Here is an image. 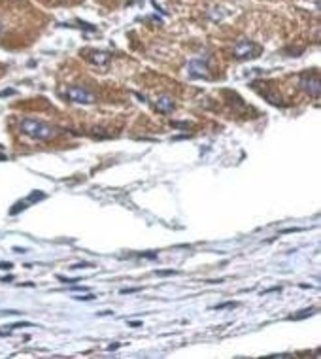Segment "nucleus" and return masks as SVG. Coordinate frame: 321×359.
Returning <instances> with one entry per match:
<instances>
[{"label":"nucleus","mask_w":321,"mask_h":359,"mask_svg":"<svg viewBox=\"0 0 321 359\" xmlns=\"http://www.w3.org/2000/svg\"><path fill=\"white\" fill-rule=\"evenodd\" d=\"M89 61L93 64H100V66H104L111 61V55L106 51H95V53H89Z\"/></svg>","instance_id":"0eeeda50"},{"label":"nucleus","mask_w":321,"mask_h":359,"mask_svg":"<svg viewBox=\"0 0 321 359\" xmlns=\"http://www.w3.org/2000/svg\"><path fill=\"white\" fill-rule=\"evenodd\" d=\"M19 129L23 131L27 136H30L32 140H40V142H49V140H55L59 136L57 127L53 125H47L44 121H38V119H32V117H25L19 121Z\"/></svg>","instance_id":"f257e3e1"},{"label":"nucleus","mask_w":321,"mask_h":359,"mask_svg":"<svg viewBox=\"0 0 321 359\" xmlns=\"http://www.w3.org/2000/svg\"><path fill=\"white\" fill-rule=\"evenodd\" d=\"M176 104H174V100H172V97H168V95H163V97H159L157 99V110L161 112V114H170V112H174Z\"/></svg>","instance_id":"423d86ee"},{"label":"nucleus","mask_w":321,"mask_h":359,"mask_svg":"<svg viewBox=\"0 0 321 359\" xmlns=\"http://www.w3.org/2000/svg\"><path fill=\"white\" fill-rule=\"evenodd\" d=\"M135 291H140V288H133V290H123L121 293H123V295H127V293H135Z\"/></svg>","instance_id":"ddd939ff"},{"label":"nucleus","mask_w":321,"mask_h":359,"mask_svg":"<svg viewBox=\"0 0 321 359\" xmlns=\"http://www.w3.org/2000/svg\"><path fill=\"white\" fill-rule=\"evenodd\" d=\"M312 314H314V308H306V310H303V312L293 314L291 319H303V318H306V316H312Z\"/></svg>","instance_id":"1a4fd4ad"},{"label":"nucleus","mask_w":321,"mask_h":359,"mask_svg":"<svg viewBox=\"0 0 321 359\" xmlns=\"http://www.w3.org/2000/svg\"><path fill=\"white\" fill-rule=\"evenodd\" d=\"M95 299V295H87V297H76V301H91Z\"/></svg>","instance_id":"f8f14e48"},{"label":"nucleus","mask_w":321,"mask_h":359,"mask_svg":"<svg viewBox=\"0 0 321 359\" xmlns=\"http://www.w3.org/2000/svg\"><path fill=\"white\" fill-rule=\"evenodd\" d=\"M261 46H257L255 42L251 40H240L238 44H234L233 47V55L234 59L238 61H248V59H255L261 55Z\"/></svg>","instance_id":"f03ea898"},{"label":"nucleus","mask_w":321,"mask_h":359,"mask_svg":"<svg viewBox=\"0 0 321 359\" xmlns=\"http://www.w3.org/2000/svg\"><path fill=\"white\" fill-rule=\"evenodd\" d=\"M0 32H2V25H0Z\"/></svg>","instance_id":"f3484780"},{"label":"nucleus","mask_w":321,"mask_h":359,"mask_svg":"<svg viewBox=\"0 0 321 359\" xmlns=\"http://www.w3.org/2000/svg\"><path fill=\"white\" fill-rule=\"evenodd\" d=\"M66 97L78 104H95L97 102V97L91 91H87L85 87H68Z\"/></svg>","instance_id":"20e7f679"},{"label":"nucleus","mask_w":321,"mask_h":359,"mask_svg":"<svg viewBox=\"0 0 321 359\" xmlns=\"http://www.w3.org/2000/svg\"><path fill=\"white\" fill-rule=\"evenodd\" d=\"M117 348H119V342H114V344L108 346V350H117Z\"/></svg>","instance_id":"4468645a"},{"label":"nucleus","mask_w":321,"mask_h":359,"mask_svg":"<svg viewBox=\"0 0 321 359\" xmlns=\"http://www.w3.org/2000/svg\"><path fill=\"white\" fill-rule=\"evenodd\" d=\"M298 85H300V89H303L306 95H310L312 99H319V95H321L319 76H315V74H303V76H300V81H298Z\"/></svg>","instance_id":"7ed1b4c3"},{"label":"nucleus","mask_w":321,"mask_h":359,"mask_svg":"<svg viewBox=\"0 0 321 359\" xmlns=\"http://www.w3.org/2000/svg\"><path fill=\"white\" fill-rule=\"evenodd\" d=\"M4 335H10V333H0V336H4Z\"/></svg>","instance_id":"dca6fc26"},{"label":"nucleus","mask_w":321,"mask_h":359,"mask_svg":"<svg viewBox=\"0 0 321 359\" xmlns=\"http://www.w3.org/2000/svg\"><path fill=\"white\" fill-rule=\"evenodd\" d=\"M172 127H176V129H189V127H191V121H172Z\"/></svg>","instance_id":"9d476101"},{"label":"nucleus","mask_w":321,"mask_h":359,"mask_svg":"<svg viewBox=\"0 0 321 359\" xmlns=\"http://www.w3.org/2000/svg\"><path fill=\"white\" fill-rule=\"evenodd\" d=\"M0 268H12V263H0Z\"/></svg>","instance_id":"2eb2a0df"},{"label":"nucleus","mask_w":321,"mask_h":359,"mask_svg":"<svg viewBox=\"0 0 321 359\" xmlns=\"http://www.w3.org/2000/svg\"><path fill=\"white\" fill-rule=\"evenodd\" d=\"M159 276H170V274H176V271H157Z\"/></svg>","instance_id":"9b49d317"},{"label":"nucleus","mask_w":321,"mask_h":359,"mask_svg":"<svg viewBox=\"0 0 321 359\" xmlns=\"http://www.w3.org/2000/svg\"><path fill=\"white\" fill-rule=\"evenodd\" d=\"M208 17H210L212 21H219V19L225 17V12H223L221 8H212L210 12H208Z\"/></svg>","instance_id":"6e6552de"},{"label":"nucleus","mask_w":321,"mask_h":359,"mask_svg":"<svg viewBox=\"0 0 321 359\" xmlns=\"http://www.w3.org/2000/svg\"><path fill=\"white\" fill-rule=\"evenodd\" d=\"M187 70H189V76H191V78H208V76H210L208 64H206L204 59H193V61H189Z\"/></svg>","instance_id":"39448f33"}]
</instances>
